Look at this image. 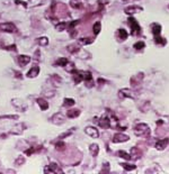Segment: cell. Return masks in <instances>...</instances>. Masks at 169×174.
I'll use <instances>...</instances> for the list:
<instances>
[{
    "mask_svg": "<svg viewBox=\"0 0 169 174\" xmlns=\"http://www.w3.org/2000/svg\"><path fill=\"white\" fill-rule=\"evenodd\" d=\"M154 43L158 44V45H166L167 41L165 38L160 37V36H154Z\"/></svg>",
    "mask_w": 169,
    "mask_h": 174,
    "instance_id": "31",
    "label": "cell"
},
{
    "mask_svg": "<svg viewBox=\"0 0 169 174\" xmlns=\"http://www.w3.org/2000/svg\"><path fill=\"white\" fill-rule=\"evenodd\" d=\"M44 2H45V0H28L27 5L29 8H35V7L44 5Z\"/></svg>",
    "mask_w": 169,
    "mask_h": 174,
    "instance_id": "17",
    "label": "cell"
},
{
    "mask_svg": "<svg viewBox=\"0 0 169 174\" xmlns=\"http://www.w3.org/2000/svg\"><path fill=\"white\" fill-rule=\"evenodd\" d=\"M37 43H38L41 46H46V45L49 44V38L45 37V36L40 37V38H37Z\"/></svg>",
    "mask_w": 169,
    "mask_h": 174,
    "instance_id": "29",
    "label": "cell"
},
{
    "mask_svg": "<svg viewBox=\"0 0 169 174\" xmlns=\"http://www.w3.org/2000/svg\"><path fill=\"white\" fill-rule=\"evenodd\" d=\"M64 147H65V144H64V142H62V141H59L57 143H55V148L57 150H63Z\"/></svg>",
    "mask_w": 169,
    "mask_h": 174,
    "instance_id": "36",
    "label": "cell"
},
{
    "mask_svg": "<svg viewBox=\"0 0 169 174\" xmlns=\"http://www.w3.org/2000/svg\"><path fill=\"white\" fill-rule=\"evenodd\" d=\"M119 98H131V99H134L135 98V94L132 90L130 89H122L119 90Z\"/></svg>",
    "mask_w": 169,
    "mask_h": 174,
    "instance_id": "7",
    "label": "cell"
},
{
    "mask_svg": "<svg viewBox=\"0 0 169 174\" xmlns=\"http://www.w3.org/2000/svg\"><path fill=\"white\" fill-rule=\"evenodd\" d=\"M34 152H35V148H34V147H30L29 149L25 150V154H26V155H28V156H30V155H32Z\"/></svg>",
    "mask_w": 169,
    "mask_h": 174,
    "instance_id": "43",
    "label": "cell"
},
{
    "mask_svg": "<svg viewBox=\"0 0 169 174\" xmlns=\"http://www.w3.org/2000/svg\"><path fill=\"white\" fill-rule=\"evenodd\" d=\"M168 138H165V139H161V141H157L156 143V148L158 150H162L166 148V146L168 145Z\"/></svg>",
    "mask_w": 169,
    "mask_h": 174,
    "instance_id": "15",
    "label": "cell"
},
{
    "mask_svg": "<svg viewBox=\"0 0 169 174\" xmlns=\"http://www.w3.org/2000/svg\"><path fill=\"white\" fill-rule=\"evenodd\" d=\"M70 6L75 9H80L83 7V0H70Z\"/></svg>",
    "mask_w": 169,
    "mask_h": 174,
    "instance_id": "21",
    "label": "cell"
},
{
    "mask_svg": "<svg viewBox=\"0 0 169 174\" xmlns=\"http://www.w3.org/2000/svg\"><path fill=\"white\" fill-rule=\"evenodd\" d=\"M151 30H152V34L154 36H159L160 33H161V26L157 23H153V24H151Z\"/></svg>",
    "mask_w": 169,
    "mask_h": 174,
    "instance_id": "18",
    "label": "cell"
},
{
    "mask_svg": "<svg viewBox=\"0 0 169 174\" xmlns=\"http://www.w3.org/2000/svg\"><path fill=\"white\" fill-rule=\"evenodd\" d=\"M78 24H79V20H73V22H71V23L68 25V27L70 29H72L76 25H78Z\"/></svg>",
    "mask_w": 169,
    "mask_h": 174,
    "instance_id": "42",
    "label": "cell"
},
{
    "mask_svg": "<svg viewBox=\"0 0 169 174\" xmlns=\"http://www.w3.org/2000/svg\"><path fill=\"white\" fill-rule=\"evenodd\" d=\"M0 119H15V120H17V119H19V116L18 115H6V116H0Z\"/></svg>",
    "mask_w": 169,
    "mask_h": 174,
    "instance_id": "38",
    "label": "cell"
},
{
    "mask_svg": "<svg viewBox=\"0 0 169 174\" xmlns=\"http://www.w3.org/2000/svg\"><path fill=\"white\" fill-rule=\"evenodd\" d=\"M121 166H122L125 171H133V170L137 169V166H135L134 164H127V163H122Z\"/></svg>",
    "mask_w": 169,
    "mask_h": 174,
    "instance_id": "26",
    "label": "cell"
},
{
    "mask_svg": "<svg viewBox=\"0 0 169 174\" xmlns=\"http://www.w3.org/2000/svg\"><path fill=\"white\" fill-rule=\"evenodd\" d=\"M65 70L68 71V72H71V73H73L76 70H75V64L73 63H70V62H68V64L65 65Z\"/></svg>",
    "mask_w": 169,
    "mask_h": 174,
    "instance_id": "34",
    "label": "cell"
},
{
    "mask_svg": "<svg viewBox=\"0 0 169 174\" xmlns=\"http://www.w3.org/2000/svg\"><path fill=\"white\" fill-rule=\"evenodd\" d=\"M25 128H26V126H25V124H18V125H16V126H14L11 129H10V134L11 135H22L23 134V131L25 130Z\"/></svg>",
    "mask_w": 169,
    "mask_h": 174,
    "instance_id": "4",
    "label": "cell"
},
{
    "mask_svg": "<svg viewBox=\"0 0 169 174\" xmlns=\"http://www.w3.org/2000/svg\"><path fill=\"white\" fill-rule=\"evenodd\" d=\"M118 155H119L121 157H123V158L127 160V161H130V160H131V155H130V154H127V153H126V152H124V150H119V152H118Z\"/></svg>",
    "mask_w": 169,
    "mask_h": 174,
    "instance_id": "35",
    "label": "cell"
},
{
    "mask_svg": "<svg viewBox=\"0 0 169 174\" xmlns=\"http://www.w3.org/2000/svg\"><path fill=\"white\" fill-rule=\"evenodd\" d=\"M44 172L45 173H62L63 171L57 166L56 163H51L49 166H46L44 169Z\"/></svg>",
    "mask_w": 169,
    "mask_h": 174,
    "instance_id": "5",
    "label": "cell"
},
{
    "mask_svg": "<svg viewBox=\"0 0 169 174\" xmlns=\"http://www.w3.org/2000/svg\"><path fill=\"white\" fill-rule=\"evenodd\" d=\"M38 73H40V66H37V65H34L29 71L27 72V78H30V79H33V78H36L37 75H38Z\"/></svg>",
    "mask_w": 169,
    "mask_h": 174,
    "instance_id": "12",
    "label": "cell"
},
{
    "mask_svg": "<svg viewBox=\"0 0 169 174\" xmlns=\"http://www.w3.org/2000/svg\"><path fill=\"white\" fill-rule=\"evenodd\" d=\"M127 22H129V25H130V27H131V30H132V35H135V34L140 33L141 27H140V25H139V23L135 20V18H133V17H130Z\"/></svg>",
    "mask_w": 169,
    "mask_h": 174,
    "instance_id": "3",
    "label": "cell"
},
{
    "mask_svg": "<svg viewBox=\"0 0 169 174\" xmlns=\"http://www.w3.org/2000/svg\"><path fill=\"white\" fill-rule=\"evenodd\" d=\"M72 131H73V128H72L71 130H69L68 133H63L62 135H60V136H59V138H60V139H62V138H64V137H68V136H70V135L72 134Z\"/></svg>",
    "mask_w": 169,
    "mask_h": 174,
    "instance_id": "41",
    "label": "cell"
},
{
    "mask_svg": "<svg viewBox=\"0 0 169 174\" xmlns=\"http://www.w3.org/2000/svg\"><path fill=\"white\" fill-rule=\"evenodd\" d=\"M24 162H25V158H24L23 156H19V157L15 161V165H22V164H24Z\"/></svg>",
    "mask_w": 169,
    "mask_h": 174,
    "instance_id": "40",
    "label": "cell"
},
{
    "mask_svg": "<svg viewBox=\"0 0 169 174\" xmlns=\"http://www.w3.org/2000/svg\"><path fill=\"white\" fill-rule=\"evenodd\" d=\"M129 139H130L129 136H126L124 134H121V133H117L113 137V143H124V142H127Z\"/></svg>",
    "mask_w": 169,
    "mask_h": 174,
    "instance_id": "8",
    "label": "cell"
},
{
    "mask_svg": "<svg viewBox=\"0 0 169 174\" xmlns=\"http://www.w3.org/2000/svg\"><path fill=\"white\" fill-rule=\"evenodd\" d=\"M80 115V110L79 109H71L67 113V117L68 118H76Z\"/></svg>",
    "mask_w": 169,
    "mask_h": 174,
    "instance_id": "22",
    "label": "cell"
},
{
    "mask_svg": "<svg viewBox=\"0 0 169 174\" xmlns=\"http://www.w3.org/2000/svg\"><path fill=\"white\" fill-rule=\"evenodd\" d=\"M98 125H99L102 128H104V129L111 128V118L107 116L102 117V118L98 120Z\"/></svg>",
    "mask_w": 169,
    "mask_h": 174,
    "instance_id": "6",
    "label": "cell"
},
{
    "mask_svg": "<svg viewBox=\"0 0 169 174\" xmlns=\"http://www.w3.org/2000/svg\"><path fill=\"white\" fill-rule=\"evenodd\" d=\"M100 28H102L100 22H96V23L94 24V26H92V31H94V34H95V35H98L99 31H100Z\"/></svg>",
    "mask_w": 169,
    "mask_h": 174,
    "instance_id": "28",
    "label": "cell"
},
{
    "mask_svg": "<svg viewBox=\"0 0 169 174\" xmlns=\"http://www.w3.org/2000/svg\"><path fill=\"white\" fill-rule=\"evenodd\" d=\"M111 127H113V128L118 127V119L114 115H112V117H111Z\"/></svg>",
    "mask_w": 169,
    "mask_h": 174,
    "instance_id": "33",
    "label": "cell"
},
{
    "mask_svg": "<svg viewBox=\"0 0 169 174\" xmlns=\"http://www.w3.org/2000/svg\"><path fill=\"white\" fill-rule=\"evenodd\" d=\"M68 27V24L65 22H61V23H57L55 25V29L57 31H63L64 29Z\"/></svg>",
    "mask_w": 169,
    "mask_h": 174,
    "instance_id": "27",
    "label": "cell"
},
{
    "mask_svg": "<svg viewBox=\"0 0 169 174\" xmlns=\"http://www.w3.org/2000/svg\"><path fill=\"white\" fill-rule=\"evenodd\" d=\"M75 103H76V101H75L73 99H71V98H65L64 101H63V106H64V107H71V106H73Z\"/></svg>",
    "mask_w": 169,
    "mask_h": 174,
    "instance_id": "32",
    "label": "cell"
},
{
    "mask_svg": "<svg viewBox=\"0 0 169 174\" xmlns=\"http://www.w3.org/2000/svg\"><path fill=\"white\" fill-rule=\"evenodd\" d=\"M168 8H169V6H168Z\"/></svg>",
    "mask_w": 169,
    "mask_h": 174,
    "instance_id": "45",
    "label": "cell"
},
{
    "mask_svg": "<svg viewBox=\"0 0 169 174\" xmlns=\"http://www.w3.org/2000/svg\"><path fill=\"white\" fill-rule=\"evenodd\" d=\"M134 134L137 136H149L150 134V128L147 124H139L134 128Z\"/></svg>",
    "mask_w": 169,
    "mask_h": 174,
    "instance_id": "1",
    "label": "cell"
},
{
    "mask_svg": "<svg viewBox=\"0 0 169 174\" xmlns=\"http://www.w3.org/2000/svg\"><path fill=\"white\" fill-rule=\"evenodd\" d=\"M51 120H52V122L53 124H55V125H61V124H63L64 122V117L62 114H55L54 116L51 118Z\"/></svg>",
    "mask_w": 169,
    "mask_h": 174,
    "instance_id": "14",
    "label": "cell"
},
{
    "mask_svg": "<svg viewBox=\"0 0 169 174\" xmlns=\"http://www.w3.org/2000/svg\"><path fill=\"white\" fill-rule=\"evenodd\" d=\"M73 80L76 84H79L81 81H84V71H75L73 73Z\"/></svg>",
    "mask_w": 169,
    "mask_h": 174,
    "instance_id": "11",
    "label": "cell"
},
{
    "mask_svg": "<svg viewBox=\"0 0 169 174\" xmlns=\"http://www.w3.org/2000/svg\"><path fill=\"white\" fill-rule=\"evenodd\" d=\"M67 50H68L70 53H72V54H75V53H77V52H79V51H80L79 46H78V45H76V44H71V45H69V46L67 47Z\"/></svg>",
    "mask_w": 169,
    "mask_h": 174,
    "instance_id": "24",
    "label": "cell"
},
{
    "mask_svg": "<svg viewBox=\"0 0 169 174\" xmlns=\"http://www.w3.org/2000/svg\"><path fill=\"white\" fill-rule=\"evenodd\" d=\"M131 158H133V160H138V158H140V150L137 148V147H132V149H131Z\"/></svg>",
    "mask_w": 169,
    "mask_h": 174,
    "instance_id": "19",
    "label": "cell"
},
{
    "mask_svg": "<svg viewBox=\"0 0 169 174\" xmlns=\"http://www.w3.org/2000/svg\"><path fill=\"white\" fill-rule=\"evenodd\" d=\"M84 133H86L87 135H89L90 137H92V138H98V136H99L98 129H96L95 127H91V126H88V127H86V129H84Z\"/></svg>",
    "mask_w": 169,
    "mask_h": 174,
    "instance_id": "10",
    "label": "cell"
},
{
    "mask_svg": "<svg viewBox=\"0 0 169 174\" xmlns=\"http://www.w3.org/2000/svg\"><path fill=\"white\" fill-rule=\"evenodd\" d=\"M68 58H57L55 61V63H54V65H57V66H65L67 64H68Z\"/></svg>",
    "mask_w": 169,
    "mask_h": 174,
    "instance_id": "23",
    "label": "cell"
},
{
    "mask_svg": "<svg viewBox=\"0 0 169 174\" xmlns=\"http://www.w3.org/2000/svg\"><path fill=\"white\" fill-rule=\"evenodd\" d=\"M36 102H37V105L40 106L41 110H46V109H49V102H48L45 99L38 98V99L36 100Z\"/></svg>",
    "mask_w": 169,
    "mask_h": 174,
    "instance_id": "16",
    "label": "cell"
},
{
    "mask_svg": "<svg viewBox=\"0 0 169 174\" xmlns=\"http://www.w3.org/2000/svg\"><path fill=\"white\" fill-rule=\"evenodd\" d=\"M118 36H119V38H121V41H125L126 38H127V36H129V34H127V31L125 30V29H119L118 30Z\"/></svg>",
    "mask_w": 169,
    "mask_h": 174,
    "instance_id": "30",
    "label": "cell"
},
{
    "mask_svg": "<svg viewBox=\"0 0 169 174\" xmlns=\"http://www.w3.org/2000/svg\"><path fill=\"white\" fill-rule=\"evenodd\" d=\"M143 10L142 7H139V6H130V7H126L124 9V12L126 15H133V14H137V12H141Z\"/></svg>",
    "mask_w": 169,
    "mask_h": 174,
    "instance_id": "9",
    "label": "cell"
},
{
    "mask_svg": "<svg viewBox=\"0 0 169 174\" xmlns=\"http://www.w3.org/2000/svg\"><path fill=\"white\" fill-rule=\"evenodd\" d=\"M89 150H90V153H91V155L94 156V157H96L97 155H98V152H99V147L97 144H91V145L89 146Z\"/></svg>",
    "mask_w": 169,
    "mask_h": 174,
    "instance_id": "20",
    "label": "cell"
},
{
    "mask_svg": "<svg viewBox=\"0 0 169 174\" xmlns=\"http://www.w3.org/2000/svg\"><path fill=\"white\" fill-rule=\"evenodd\" d=\"M144 46H145L144 42H137V43L133 45V47H134L135 50H142V48H144Z\"/></svg>",
    "mask_w": 169,
    "mask_h": 174,
    "instance_id": "37",
    "label": "cell"
},
{
    "mask_svg": "<svg viewBox=\"0 0 169 174\" xmlns=\"http://www.w3.org/2000/svg\"><path fill=\"white\" fill-rule=\"evenodd\" d=\"M78 42H79L80 45H88V44H91L94 42V39L92 38H89V37H83Z\"/></svg>",
    "mask_w": 169,
    "mask_h": 174,
    "instance_id": "25",
    "label": "cell"
},
{
    "mask_svg": "<svg viewBox=\"0 0 169 174\" xmlns=\"http://www.w3.org/2000/svg\"><path fill=\"white\" fill-rule=\"evenodd\" d=\"M29 62H30V56H28V55L22 54V55L18 56V63H19V65L22 67H24L25 65H27Z\"/></svg>",
    "mask_w": 169,
    "mask_h": 174,
    "instance_id": "13",
    "label": "cell"
},
{
    "mask_svg": "<svg viewBox=\"0 0 169 174\" xmlns=\"http://www.w3.org/2000/svg\"><path fill=\"white\" fill-rule=\"evenodd\" d=\"M0 29L5 33H17V27L13 24V23H2L0 24Z\"/></svg>",
    "mask_w": 169,
    "mask_h": 174,
    "instance_id": "2",
    "label": "cell"
},
{
    "mask_svg": "<svg viewBox=\"0 0 169 174\" xmlns=\"http://www.w3.org/2000/svg\"><path fill=\"white\" fill-rule=\"evenodd\" d=\"M6 50H8V51H14V52H16L17 51V48H16V45H11V46H7L6 47Z\"/></svg>",
    "mask_w": 169,
    "mask_h": 174,
    "instance_id": "44",
    "label": "cell"
},
{
    "mask_svg": "<svg viewBox=\"0 0 169 174\" xmlns=\"http://www.w3.org/2000/svg\"><path fill=\"white\" fill-rule=\"evenodd\" d=\"M15 3H16V5H18V6H19V5H20V6H23L25 9L28 8V5H27V2H26V1H23V0H15Z\"/></svg>",
    "mask_w": 169,
    "mask_h": 174,
    "instance_id": "39",
    "label": "cell"
}]
</instances>
